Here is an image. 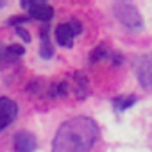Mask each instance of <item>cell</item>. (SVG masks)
<instances>
[{
    "label": "cell",
    "instance_id": "obj_1",
    "mask_svg": "<svg viewBox=\"0 0 152 152\" xmlns=\"http://www.w3.org/2000/svg\"><path fill=\"white\" fill-rule=\"evenodd\" d=\"M99 127L88 116H75L57 129L52 152H90L97 141Z\"/></svg>",
    "mask_w": 152,
    "mask_h": 152
},
{
    "label": "cell",
    "instance_id": "obj_2",
    "mask_svg": "<svg viewBox=\"0 0 152 152\" xmlns=\"http://www.w3.org/2000/svg\"><path fill=\"white\" fill-rule=\"evenodd\" d=\"M113 13L116 16V20H120L125 27L132 29V31H138L141 29L143 25V20L138 13V9L132 6V4H125V2H116L113 6Z\"/></svg>",
    "mask_w": 152,
    "mask_h": 152
},
{
    "label": "cell",
    "instance_id": "obj_3",
    "mask_svg": "<svg viewBox=\"0 0 152 152\" xmlns=\"http://www.w3.org/2000/svg\"><path fill=\"white\" fill-rule=\"evenodd\" d=\"M83 32V25L77 22V20H72L68 23H61L57 29H56V38H57V43L61 47H72L73 45V38Z\"/></svg>",
    "mask_w": 152,
    "mask_h": 152
},
{
    "label": "cell",
    "instance_id": "obj_4",
    "mask_svg": "<svg viewBox=\"0 0 152 152\" xmlns=\"http://www.w3.org/2000/svg\"><path fill=\"white\" fill-rule=\"evenodd\" d=\"M136 75H138V81L140 84L152 93V54L150 56H143L138 61L136 66Z\"/></svg>",
    "mask_w": 152,
    "mask_h": 152
},
{
    "label": "cell",
    "instance_id": "obj_5",
    "mask_svg": "<svg viewBox=\"0 0 152 152\" xmlns=\"http://www.w3.org/2000/svg\"><path fill=\"white\" fill-rule=\"evenodd\" d=\"M16 115H18L16 104L9 97H0V131H4L7 125H11Z\"/></svg>",
    "mask_w": 152,
    "mask_h": 152
},
{
    "label": "cell",
    "instance_id": "obj_6",
    "mask_svg": "<svg viewBox=\"0 0 152 152\" xmlns=\"http://www.w3.org/2000/svg\"><path fill=\"white\" fill-rule=\"evenodd\" d=\"M23 7H27L29 16L34 20H41V22H48L54 16V9L52 6L45 4V2H38V0H32V2H23Z\"/></svg>",
    "mask_w": 152,
    "mask_h": 152
},
{
    "label": "cell",
    "instance_id": "obj_7",
    "mask_svg": "<svg viewBox=\"0 0 152 152\" xmlns=\"http://www.w3.org/2000/svg\"><path fill=\"white\" fill-rule=\"evenodd\" d=\"M15 152H34L38 143H36V138L34 134L27 132V131H20L15 134Z\"/></svg>",
    "mask_w": 152,
    "mask_h": 152
},
{
    "label": "cell",
    "instance_id": "obj_8",
    "mask_svg": "<svg viewBox=\"0 0 152 152\" xmlns=\"http://www.w3.org/2000/svg\"><path fill=\"white\" fill-rule=\"evenodd\" d=\"M52 54H54V50H52V45H50V39H48V29H43L41 31V57L50 59Z\"/></svg>",
    "mask_w": 152,
    "mask_h": 152
},
{
    "label": "cell",
    "instance_id": "obj_9",
    "mask_svg": "<svg viewBox=\"0 0 152 152\" xmlns=\"http://www.w3.org/2000/svg\"><path fill=\"white\" fill-rule=\"evenodd\" d=\"M136 95H131V97H118V99H115V102H113V107H115V111H125L127 107H131V106H134L136 104Z\"/></svg>",
    "mask_w": 152,
    "mask_h": 152
},
{
    "label": "cell",
    "instance_id": "obj_10",
    "mask_svg": "<svg viewBox=\"0 0 152 152\" xmlns=\"http://www.w3.org/2000/svg\"><path fill=\"white\" fill-rule=\"evenodd\" d=\"M4 56H6V59H9V61L18 59L20 56H23V47H20V45H11V47H7V48L4 50Z\"/></svg>",
    "mask_w": 152,
    "mask_h": 152
},
{
    "label": "cell",
    "instance_id": "obj_11",
    "mask_svg": "<svg viewBox=\"0 0 152 152\" xmlns=\"http://www.w3.org/2000/svg\"><path fill=\"white\" fill-rule=\"evenodd\" d=\"M15 31H16V34H20V36H22V38H23L25 41H29V39H31V36H29V34H27V32H25V31H23L22 27H16Z\"/></svg>",
    "mask_w": 152,
    "mask_h": 152
},
{
    "label": "cell",
    "instance_id": "obj_12",
    "mask_svg": "<svg viewBox=\"0 0 152 152\" xmlns=\"http://www.w3.org/2000/svg\"><path fill=\"white\" fill-rule=\"evenodd\" d=\"M2 6H4V2H0V7H2Z\"/></svg>",
    "mask_w": 152,
    "mask_h": 152
}]
</instances>
